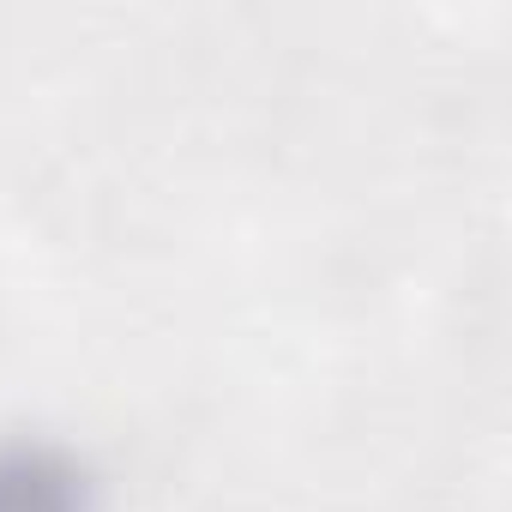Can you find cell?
Here are the masks:
<instances>
[{
    "label": "cell",
    "instance_id": "cell-1",
    "mask_svg": "<svg viewBox=\"0 0 512 512\" xmlns=\"http://www.w3.org/2000/svg\"><path fill=\"white\" fill-rule=\"evenodd\" d=\"M0 512H97L91 470L49 440L0 446Z\"/></svg>",
    "mask_w": 512,
    "mask_h": 512
}]
</instances>
